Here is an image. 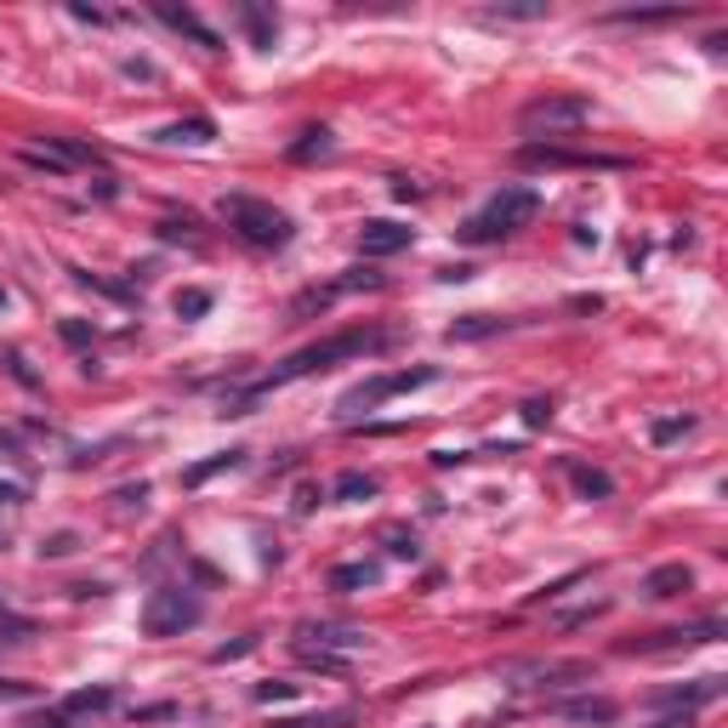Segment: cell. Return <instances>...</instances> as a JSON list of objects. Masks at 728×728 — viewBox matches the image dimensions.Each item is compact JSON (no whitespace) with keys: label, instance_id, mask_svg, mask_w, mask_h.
Returning a JSON list of instances; mask_svg holds the SVG:
<instances>
[{"label":"cell","instance_id":"cell-1","mask_svg":"<svg viewBox=\"0 0 728 728\" xmlns=\"http://www.w3.org/2000/svg\"><path fill=\"white\" fill-rule=\"evenodd\" d=\"M393 336L387 331H375V324H354V331H336V336H324V342H308V347H296L291 359H280L268 375L250 393H239L234 398V410L229 416H245V405L257 393H273V387H285V382H303V375H313V370H331V365H342V359H365V354H382Z\"/></svg>","mask_w":728,"mask_h":728},{"label":"cell","instance_id":"cell-2","mask_svg":"<svg viewBox=\"0 0 728 728\" xmlns=\"http://www.w3.org/2000/svg\"><path fill=\"white\" fill-rule=\"evenodd\" d=\"M535 211H541V194L523 188V183H507L501 194H490L456 234H461V245H495V239H513L518 229H530Z\"/></svg>","mask_w":728,"mask_h":728},{"label":"cell","instance_id":"cell-3","mask_svg":"<svg viewBox=\"0 0 728 728\" xmlns=\"http://www.w3.org/2000/svg\"><path fill=\"white\" fill-rule=\"evenodd\" d=\"M222 222L245 239V245H257V250H285L291 234H296V222L280 211V206H268V199H250V194H234V199H222Z\"/></svg>","mask_w":728,"mask_h":728},{"label":"cell","instance_id":"cell-4","mask_svg":"<svg viewBox=\"0 0 728 728\" xmlns=\"http://www.w3.org/2000/svg\"><path fill=\"white\" fill-rule=\"evenodd\" d=\"M587 120H592V97H581V91H541V97H530V103L518 109V132L552 143V137L581 132Z\"/></svg>","mask_w":728,"mask_h":728},{"label":"cell","instance_id":"cell-5","mask_svg":"<svg viewBox=\"0 0 728 728\" xmlns=\"http://www.w3.org/2000/svg\"><path fill=\"white\" fill-rule=\"evenodd\" d=\"M199 620H206V604H199L194 587H160V592H148V604H143V632L148 638H183Z\"/></svg>","mask_w":728,"mask_h":728},{"label":"cell","instance_id":"cell-6","mask_svg":"<svg viewBox=\"0 0 728 728\" xmlns=\"http://www.w3.org/2000/svg\"><path fill=\"white\" fill-rule=\"evenodd\" d=\"M433 382H439V370H433V365H416V370H382V375H370V382L347 387L336 410H342V416H365V410L387 405V398H398V393H416V387H433Z\"/></svg>","mask_w":728,"mask_h":728},{"label":"cell","instance_id":"cell-7","mask_svg":"<svg viewBox=\"0 0 728 728\" xmlns=\"http://www.w3.org/2000/svg\"><path fill=\"white\" fill-rule=\"evenodd\" d=\"M296 649L319 666H342V655H359L365 649V632L359 626H331V620H308L296 626Z\"/></svg>","mask_w":728,"mask_h":728},{"label":"cell","instance_id":"cell-8","mask_svg":"<svg viewBox=\"0 0 728 728\" xmlns=\"http://www.w3.org/2000/svg\"><path fill=\"white\" fill-rule=\"evenodd\" d=\"M382 285V273L375 268H347L342 280H331V285H313V291H303L291 303V319H313V313H324V308H336L342 296H354V291H375Z\"/></svg>","mask_w":728,"mask_h":728},{"label":"cell","instance_id":"cell-9","mask_svg":"<svg viewBox=\"0 0 728 728\" xmlns=\"http://www.w3.org/2000/svg\"><path fill=\"white\" fill-rule=\"evenodd\" d=\"M717 638H723V620H700V626H671V632L626 643V655H661V649H689V643H717Z\"/></svg>","mask_w":728,"mask_h":728},{"label":"cell","instance_id":"cell-10","mask_svg":"<svg viewBox=\"0 0 728 728\" xmlns=\"http://www.w3.org/2000/svg\"><path fill=\"white\" fill-rule=\"evenodd\" d=\"M416 229H405V222H393V217H375L359 229V250L365 257H398V250H410Z\"/></svg>","mask_w":728,"mask_h":728},{"label":"cell","instance_id":"cell-11","mask_svg":"<svg viewBox=\"0 0 728 728\" xmlns=\"http://www.w3.org/2000/svg\"><path fill=\"white\" fill-rule=\"evenodd\" d=\"M518 677H530L518 689H564V683H587L592 666L587 661H546V666H518Z\"/></svg>","mask_w":728,"mask_h":728},{"label":"cell","instance_id":"cell-12","mask_svg":"<svg viewBox=\"0 0 728 728\" xmlns=\"http://www.w3.org/2000/svg\"><path fill=\"white\" fill-rule=\"evenodd\" d=\"M518 160L523 165H552V171H564V165H620L609 155H569V148H552V143H523Z\"/></svg>","mask_w":728,"mask_h":728},{"label":"cell","instance_id":"cell-13","mask_svg":"<svg viewBox=\"0 0 728 728\" xmlns=\"http://www.w3.org/2000/svg\"><path fill=\"white\" fill-rule=\"evenodd\" d=\"M694 587V569L689 564H661L643 575V597H683Z\"/></svg>","mask_w":728,"mask_h":728},{"label":"cell","instance_id":"cell-14","mask_svg":"<svg viewBox=\"0 0 728 728\" xmlns=\"http://www.w3.org/2000/svg\"><path fill=\"white\" fill-rule=\"evenodd\" d=\"M558 717H569V723H592V728H609V723L620 717V706H615V700H597V694H587V700H564V706H558Z\"/></svg>","mask_w":728,"mask_h":728},{"label":"cell","instance_id":"cell-15","mask_svg":"<svg viewBox=\"0 0 728 728\" xmlns=\"http://www.w3.org/2000/svg\"><path fill=\"white\" fill-rule=\"evenodd\" d=\"M114 700H120V694H114L109 683H91V689H74V694L63 700V712H69V717H103V712H114Z\"/></svg>","mask_w":728,"mask_h":728},{"label":"cell","instance_id":"cell-16","mask_svg":"<svg viewBox=\"0 0 728 728\" xmlns=\"http://www.w3.org/2000/svg\"><path fill=\"white\" fill-rule=\"evenodd\" d=\"M160 12V23H171V29H177V35H188V40H199V46H206V52H217V29H206V23H199L188 7H155Z\"/></svg>","mask_w":728,"mask_h":728},{"label":"cell","instance_id":"cell-17","mask_svg":"<svg viewBox=\"0 0 728 728\" xmlns=\"http://www.w3.org/2000/svg\"><path fill=\"white\" fill-rule=\"evenodd\" d=\"M717 694H723V677H694L689 689H671V694H661V706L694 712V706H706V700H717Z\"/></svg>","mask_w":728,"mask_h":728},{"label":"cell","instance_id":"cell-18","mask_svg":"<svg viewBox=\"0 0 728 728\" xmlns=\"http://www.w3.org/2000/svg\"><path fill=\"white\" fill-rule=\"evenodd\" d=\"M239 29L250 35V46H262V52H268L273 35H280V17L262 12V7H239Z\"/></svg>","mask_w":728,"mask_h":728},{"label":"cell","instance_id":"cell-19","mask_svg":"<svg viewBox=\"0 0 728 728\" xmlns=\"http://www.w3.org/2000/svg\"><path fill=\"white\" fill-rule=\"evenodd\" d=\"M155 137H160V143H211L217 125H211L206 114H194V120H177V125H160Z\"/></svg>","mask_w":728,"mask_h":728},{"label":"cell","instance_id":"cell-20","mask_svg":"<svg viewBox=\"0 0 728 728\" xmlns=\"http://www.w3.org/2000/svg\"><path fill=\"white\" fill-rule=\"evenodd\" d=\"M382 581V564H342L331 569V592H359V587H375Z\"/></svg>","mask_w":728,"mask_h":728},{"label":"cell","instance_id":"cell-21","mask_svg":"<svg viewBox=\"0 0 728 728\" xmlns=\"http://www.w3.org/2000/svg\"><path fill=\"white\" fill-rule=\"evenodd\" d=\"M245 461V449H222V456H211V461H199V467H188L183 472V484L194 490V484H206V479H217V472H234Z\"/></svg>","mask_w":728,"mask_h":728},{"label":"cell","instance_id":"cell-22","mask_svg":"<svg viewBox=\"0 0 728 728\" xmlns=\"http://www.w3.org/2000/svg\"><path fill=\"white\" fill-rule=\"evenodd\" d=\"M495 331H507V319H484V313H467L449 324V336L456 342H479V336H495Z\"/></svg>","mask_w":728,"mask_h":728},{"label":"cell","instance_id":"cell-23","mask_svg":"<svg viewBox=\"0 0 728 728\" xmlns=\"http://www.w3.org/2000/svg\"><path fill=\"white\" fill-rule=\"evenodd\" d=\"M689 433H694V416H666V421L649 427V439H655V444H677V439H689Z\"/></svg>","mask_w":728,"mask_h":728},{"label":"cell","instance_id":"cell-24","mask_svg":"<svg viewBox=\"0 0 728 728\" xmlns=\"http://www.w3.org/2000/svg\"><path fill=\"white\" fill-rule=\"evenodd\" d=\"M313 155H331V132H324V125L303 132V143H291V160H313Z\"/></svg>","mask_w":728,"mask_h":728},{"label":"cell","instance_id":"cell-25","mask_svg":"<svg viewBox=\"0 0 728 728\" xmlns=\"http://www.w3.org/2000/svg\"><path fill=\"white\" fill-rule=\"evenodd\" d=\"M336 495H342V501H370V495H375V479H370V472H342V479H336Z\"/></svg>","mask_w":728,"mask_h":728},{"label":"cell","instance_id":"cell-26","mask_svg":"<svg viewBox=\"0 0 728 728\" xmlns=\"http://www.w3.org/2000/svg\"><path fill=\"white\" fill-rule=\"evenodd\" d=\"M689 17L683 7H661V12H609V23H677Z\"/></svg>","mask_w":728,"mask_h":728},{"label":"cell","instance_id":"cell-27","mask_svg":"<svg viewBox=\"0 0 728 728\" xmlns=\"http://www.w3.org/2000/svg\"><path fill=\"white\" fill-rule=\"evenodd\" d=\"M569 479H575V490H581V495H609L615 490L604 472H592V467H569Z\"/></svg>","mask_w":728,"mask_h":728},{"label":"cell","instance_id":"cell-28","mask_svg":"<svg viewBox=\"0 0 728 728\" xmlns=\"http://www.w3.org/2000/svg\"><path fill=\"white\" fill-rule=\"evenodd\" d=\"M17 728H74V717H69L63 706H46V712H29Z\"/></svg>","mask_w":728,"mask_h":728},{"label":"cell","instance_id":"cell-29","mask_svg":"<svg viewBox=\"0 0 728 728\" xmlns=\"http://www.w3.org/2000/svg\"><path fill=\"white\" fill-rule=\"evenodd\" d=\"M211 313V291H177V319H199Z\"/></svg>","mask_w":728,"mask_h":728},{"label":"cell","instance_id":"cell-30","mask_svg":"<svg viewBox=\"0 0 728 728\" xmlns=\"http://www.w3.org/2000/svg\"><path fill=\"white\" fill-rule=\"evenodd\" d=\"M523 421H530V427H546V421H552V398H530V405H523Z\"/></svg>","mask_w":728,"mask_h":728},{"label":"cell","instance_id":"cell-31","mask_svg":"<svg viewBox=\"0 0 728 728\" xmlns=\"http://www.w3.org/2000/svg\"><path fill=\"white\" fill-rule=\"evenodd\" d=\"M58 336L81 347V342H91V324H81V319H63V324H58Z\"/></svg>","mask_w":728,"mask_h":728},{"label":"cell","instance_id":"cell-32","mask_svg":"<svg viewBox=\"0 0 728 728\" xmlns=\"http://www.w3.org/2000/svg\"><path fill=\"white\" fill-rule=\"evenodd\" d=\"M245 649H257V638H239V643H222V649H217V655H211V661H217V666H222V661H239V655H245Z\"/></svg>","mask_w":728,"mask_h":728},{"label":"cell","instance_id":"cell-33","mask_svg":"<svg viewBox=\"0 0 728 728\" xmlns=\"http://www.w3.org/2000/svg\"><path fill=\"white\" fill-rule=\"evenodd\" d=\"M291 694H296V683H262V689H257L262 706H268V700H291Z\"/></svg>","mask_w":728,"mask_h":728},{"label":"cell","instance_id":"cell-34","mask_svg":"<svg viewBox=\"0 0 728 728\" xmlns=\"http://www.w3.org/2000/svg\"><path fill=\"white\" fill-rule=\"evenodd\" d=\"M40 552H46V558H69V552H74V535H52Z\"/></svg>","mask_w":728,"mask_h":728},{"label":"cell","instance_id":"cell-35","mask_svg":"<svg viewBox=\"0 0 728 728\" xmlns=\"http://www.w3.org/2000/svg\"><path fill=\"white\" fill-rule=\"evenodd\" d=\"M342 717H291V723H273V728H331Z\"/></svg>","mask_w":728,"mask_h":728},{"label":"cell","instance_id":"cell-36","mask_svg":"<svg viewBox=\"0 0 728 728\" xmlns=\"http://www.w3.org/2000/svg\"><path fill=\"white\" fill-rule=\"evenodd\" d=\"M490 17H546V7H495Z\"/></svg>","mask_w":728,"mask_h":728},{"label":"cell","instance_id":"cell-37","mask_svg":"<svg viewBox=\"0 0 728 728\" xmlns=\"http://www.w3.org/2000/svg\"><path fill=\"white\" fill-rule=\"evenodd\" d=\"M387 552H393V558H416V535H393Z\"/></svg>","mask_w":728,"mask_h":728},{"label":"cell","instance_id":"cell-38","mask_svg":"<svg viewBox=\"0 0 728 728\" xmlns=\"http://www.w3.org/2000/svg\"><path fill=\"white\" fill-rule=\"evenodd\" d=\"M655 728H694V712H671V717H661Z\"/></svg>","mask_w":728,"mask_h":728},{"label":"cell","instance_id":"cell-39","mask_svg":"<svg viewBox=\"0 0 728 728\" xmlns=\"http://www.w3.org/2000/svg\"><path fill=\"white\" fill-rule=\"evenodd\" d=\"M12 501H23V484H12V479H0V507H12Z\"/></svg>","mask_w":728,"mask_h":728},{"label":"cell","instance_id":"cell-40","mask_svg":"<svg viewBox=\"0 0 728 728\" xmlns=\"http://www.w3.org/2000/svg\"><path fill=\"white\" fill-rule=\"evenodd\" d=\"M0 308H7V291H0Z\"/></svg>","mask_w":728,"mask_h":728},{"label":"cell","instance_id":"cell-41","mask_svg":"<svg viewBox=\"0 0 728 728\" xmlns=\"http://www.w3.org/2000/svg\"><path fill=\"white\" fill-rule=\"evenodd\" d=\"M0 546H7V535H0Z\"/></svg>","mask_w":728,"mask_h":728}]
</instances>
